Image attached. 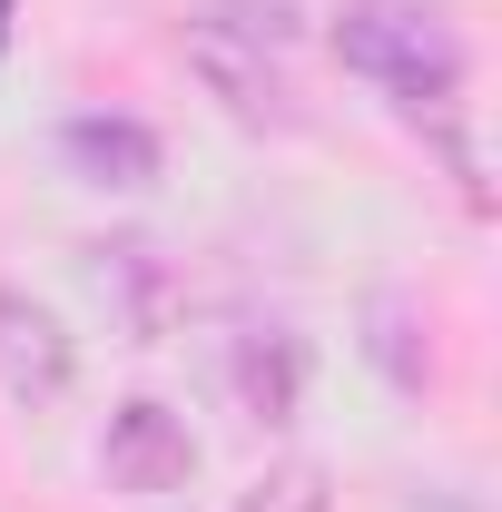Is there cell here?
I'll use <instances>...</instances> for the list:
<instances>
[{
  "label": "cell",
  "mask_w": 502,
  "mask_h": 512,
  "mask_svg": "<svg viewBox=\"0 0 502 512\" xmlns=\"http://www.w3.org/2000/svg\"><path fill=\"white\" fill-rule=\"evenodd\" d=\"M335 60L384 79V89L404 99V119H434L443 99L463 89V40H453V20L424 10V0H345Z\"/></svg>",
  "instance_id": "obj_1"
},
{
  "label": "cell",
  "mask_w": 502,
  "mask_h": 512,
  "mask_svg": "<svg viewBox=\"0 0 502 512\" xmlns=\"http://www.w3.org/2000/svg\"><path fill=\"white\" fill-rule=\"evenodd\" d=\"M188 69L247 128H296V89L266 60V20H256V30H237V20H188Z\"/></svg>",
  "instance_id": "obj_2"
},
{
  "label": "cell",
  "mask_w": 502,
  "mask_h": 512,
  "mask_svg": "<svg viewBox=\"0 0 502 512\" xmlns=\"http://www.w3.org/2000/svg\"><path fill=\"white\" fill-rule=\"evenodd\" d=\"M99 473L119 493H178L197 473V444H188V424L168 404H119L109 414V444H99Z\"/></svg>",
  "instance_id": "obj_3"
},
{
  "label": "cell",
  "mask_w": 502,
  "mask_h": 512,
  "mask_svg": "<svg viewBox=\"0 0 502 512\" xmlns=\"http://www.w3.org/2000/svg\"><path fill=\"white\" fill-rule=\"evenodd\" d=\"M0 394L30 404V414L69 394V335H60V316H40L30 296H0Z\"/></svg>",
  "instance_id": "obj_4"
},
{
  "label": "cell",
  "mask_w": 502,
  "mask_h": 512,
  "mask_svg": "<svg viewBox=\"0 0 502 512\" xmlns=\"http://www.w3.org/2000/svg\"><path fill=\"white\" fill-rule=\"evenodd\" d=\"M60 158L89 178V188H148V178H158V128H138V119H69Z\"/></svg>",
  "instance_id": "obj_5"
},
{
  "label": "cell",
  "mask_w": 502,
  "mask_h": 512,
  "mask_svg": "<svg viewBox=\"0 0 502 512\" xmlns=\"http://www.w3.org/2000/svg\"><path fill=\"white\" fill-rule=\"evenodd\" d=\"M296 375H306V365H296L286 335H247V345H237V394H247L256 424H286V414H296Z\"/></svg>",
  "instance_id": "obj_6"
},
{
  "label": "cell",
  "mask_w": 502,
  "mask_h": 512,
  "mask_svg": "<svg viewBox=\"0 0 502 512\" xmlns=\"http://www.w3.org/2000/svg\"><path fill=\"white\" fill-rule=\"evenodd\" d=\"M227 512H335V483H325V463H276V473L247 483Z\"/></svg>",
  "instance_id": "obj_7"
},
{
  "label": "cell",
  "mask_w": 502,
  "mask_h": 512,
  "mask_svg": "<svg viewBox=\"0 0 502 512\" xmlns=\"http://www.w3.org/2000/svg\"><path fill=\"white\" fill-rule=\"evenodd\" d=\"M0 10H10V0H0Z\"/></svg>",
  "instance_id": "obj_8"
}]
</instances>
